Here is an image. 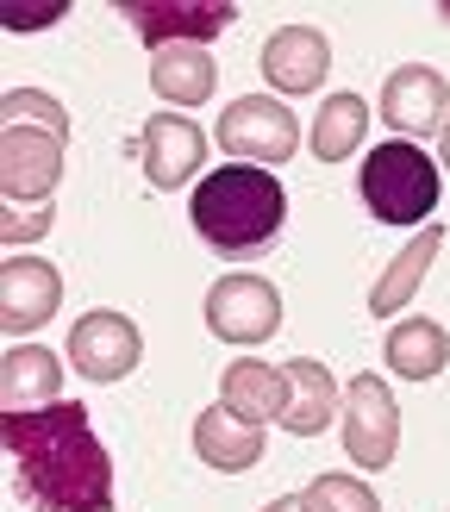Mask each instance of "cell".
<instances>
[{"label": "cell", "instance_id": "cell-27", "mask_svg": "<svg viewBox=\"0 0 450 512\" xmlns=\"http://www.w3.org/2000/svg\"><path fill=\"white\" fill-rule=\"evenodd\" d=\"M438 150H444V163H450V119H444V132H438Z\"/></svg>", "mask_w": 450, "mask_h": 512}, {"label": "cell", "instance_id": "cell-26", "mask_svg": "<svg viewBox=\"0 0 450 512\" xmlns=\"http://www.w3.org/2000/svg\"><path fill=\"white\" fill-rule=\"evenodd\" d=\"M263 512H307V500H300V494H282V500H269Z\"/></svg>", "mask_w": 450, "mask_h": 512}, {"label": "cell", "instance_id": "cell-22", "mask_svg": "<svg viewBox=\"0 0 450 512\" xmlns=\"http://www.w3.org/2000/svg\"><path fill=\"white\" fill-rule=\"evenodd\" d=\"M300 500H307V512H382L375 488L357 481V475H319Z\"/></svg>", "mask_w": 450, "mask_h": 512}, {"label": "cell", "instance_id": "cell-24", "mask_svg": "<svg viewBox=\"0 0 450 512\" xmlns=\"http://www.w3.org/2000/svg\"><path fill=\"white\" fill-rule=\"evenodd\" d=\"M50 219H57V207H7V213H0V238H7V244H25V238L50 232Z\"/></svg>", "mask_w": 450, "mask_h": 512}, {"label": "cell", "instance_id": "cell-18", "mask_svg": "<svg viewBox=\"0 0 450 512\" xmlns=\"http://www.w3.org/2000/svg\"><path fill=\"white\" fill-rule=\"evenodd\" d=\"M219 69L207 57V44H175V50H157L150 57V88H157L169 107H200L213 94Z\"/></svg>", "mask_w": 450, "mask_h": 512}, {"label": "cell", "instance_id": "cell-11", "mask_svg": "<svg viewBox=\"0 0 450 512\" xmlns=\"http://www.w3.org/2000/svg\"><path fill=\"white\" fill-rule=\"evenodd\" d=\"M332 69V44H325L319 25H282L263 44V75L275 94H313Z\"/></svg>", "mask_w": 450, "mask_h": 512}, {"label": "cell", "instance_id": "cell-21", "mask_svg": "<svg viewBox=\"0 0 450 512\" xmlns=\"http://www.w3.org/2000/svg\"><path fill=\"white\" fill-rule=\"evenodd\" d=\"M363 125H369V107H363V100H357V94H332V100L313 113V138H307L313 157H319V163H344L350 150L363 144Z\"/></svg>", "mask_w": 450, "mask_h": 512}, {"label": "cell", "instance_id": "cell-16", "mask_svg": "<svg viewBox=\"0 0 450 512\" xmlns=\"http://www.w3.org/2000/svg\"><path fill=\"white\" fill-rule=\"evenodd\" d=\"M338 413V381L325 363H313V356H294L288 363V406H282V425L294 431V438H319L325 425H332Z\"/></svg>", "mask_w": 450, "mask_h": 512}, {"label": "cell", "instance_id": "cell-20", "mask_svg": "<svg viewBox=\"0 0 450 512\" xmlns=\"http://www.w3.org/2000/svg\"><path fill=\"white\" fill-rule=\"evenodd\" d=\"M388 363L407 375V381H432L450 363V338L438 319H400L388 331Z\"/></svg>", "mask_w": 450, "mask_h": 512}, {"label": "cell", "instance_id": "cell-23", "mask_svg": "<svg viewBox=\"0 0 450 512\" xmlns=\"http://www.w3.org/2000/svg\"><path fill=\"white\" fill-rule=\"evenodd\" d=\"M0 113H7V125H38V132L69 138V113H63V100H57V94L13 88V94H0Z\"/></svg>", "mask_w": 450, "mask_h": 512}, {"label": "cell", "instance_id": "cell-5", "mask_svg": "<svg viewBox=\"0 0 450 512\" xmlns=\"http://www.w3.org/2000/svg\"><path fill=\"white\" fill-rule=\"evenodd\" d=\"M282 325V294L263 275H219L207 288V331L225 344H263Z\"/></svg>", "mask_w": 450, "mask_h": 512}, {"label": "cell", "instance_id": "cell-28", "mask_svg": "<svg viewBox=\"0 0 450 512\" xmlns=\"http://www.w3.org/2000/svg\"><path fill=\"white\" fill-rule=\"evenodd\" d=\"M438 13H444V19H450V0H444V7H438Z\"/></svg>", "mask_w": 450, "mask_h": 512}, {"label": "cell", "instance_id": "cell-19", "mask_svg": "<svg viewBox=\"0 0 450 512\" xmlns=\"http://www.w3.org/2000/svg\"><path fill=\"white\" fill-rule=\"evenodd\" d=\"M438 250H444V232H438V225H419V238H413L407 250H400L394 263L382 269V281L369 288V313H382V319H388V313H400V306H407V300L419 294L425 269L438 263Z\"/></svg>", "mask_w": 450, "mask_h": 512}, {"label": "cell", "instance_id": "cell-25", "mask_svg": "<svg viewBox=\"0 0 450 512\" xmlns=\"http://www.w3.org/2000/svg\"><path fill=\"white\" fill-rule=\"evenodd\" d=\"M63 13H69L63 0H50V7H7V13H0V19H7L13 32H38V25H57Z\"/></svg>", "mask_w": 450, "mask_h": 512}, {"label": "cell", "instance_id": "cell-8", "mask_svg": "<svg viewBox=\"0 0 450 512\" xmlns=\"http://www.w3.org/2000/svg\"><path fill=\"white\" fill-rule=\"evenodd\" d=\"M400 450V413L382 375H357L350 381V406H344V456L357 469H388Z\"/></svg>", "mask_w": 450, "mask_h": 512}, {"label": "cell", "instance_id": "cell-15", "mask_svg": "<svg viewBox=\"0 0 450 512\" xmlns=\"http://www.w3.org/2000/svg\"><path fill=\"white\" fill-rule=\"evenodd\" d=\"M194 450H200L207 469L244 475V469L263 463V425H244L238 413H225V406H207V413L194 419Z\"/></svg>", "mask_w": 450, "mask_h": 512}, {"label": "cell", "instance_id": "cell-3", "mask_svg": "<svg viewBox=\"0 0 450 512\" xmlns=\"http://www.w3.org/2000/svg\"><path fill=\"white\" fill-rule=\"evenodd\" d=\"M363 200L382 225H425L438 213V163L419 144H375L363 157Z\"/></svg>", "mask_w": 450, "mask_h": 512}, {"label": "cell", "instance_id": "cell-9", "mask_svg": "<svg viewBox=\"0 0 450 512\" xmlns=\"http://www.w3.org/2000/svg\"><path fill=\"white\" fill-rule=\"evenodd\" d=\"M138 356H144L138 325L125 313H113V306H94V313L75 319V331H69V363L88 381H125L138 369Z\"/></svg>", "mask_w": 450, "mask_h": 512}, {"label": "cell", "instance_id": "cell-14", "mask_svg": "<svg viewBox=\"0 0 450 512\" xmlns=\"http://www.w3.org/2000/svg\"><path fill=\"white\" fill-rule=\"evenodd\" d=\"M63 394V356L44 344H19L0 356V406L7 413H38V406H57Z\"/></svg>", "mask_w": 450, "mask_h": 512}, {"label": "cell", "instance_id": "cell-4", "mask_svg": "<svg viewBox=\"0 0 450 512\" xmlns=\"http://www.w3.org/2000/svg\"><path fill=\"white\" fill-rule=\"evenodd\" d=\"M219 144H225V157L263 169V163H288L300 150V125H294V113L282 100L244 94V100H232V107L219 113Z\"/></svg>", "mask_w": 450, "mask_h": 512}, {"label": "cell", "instance_id": "cell-17", "mask_svg": "<svg viewBox=\"0 0 450 512\" xmlns=\"http://www.w3.org/2000/svg\"><path fill=\"white\" fill-rule=\"evenodd\" d=\"M219 394H225V413H238L244 425H269V419H282V406H288V369L232 363L219 375Z\"/></svg>", "mask_w": 450, "mask_h": 512}, {"label": "cell", "instance_id": "cell-10", "mask_svg": "<svg viewBox=\"0 0 450 512\" xmlns=\"http://www.w3.org/2000/svg\"><path fill=\"white\" fill-rule=\"evenodd\" d=\"M444 113H450V88L438 69L425 63H400L388 82H382V119L407 138H425V132H444Z\"/></svg>", "mask_w": 450, "mask_h": 512}, {"label": "cell", "instance_id": "cell-6", "mask_svg": "<svg viewBox=\"0 0 450 512\" xmlns=\"http://www.w3.org/2000/svg\"><path fill=\"white\" fill-rule=\"evenodd\" d=\"M119 13L132 19V32H138L150 50L207 44V38H219L225 25L238 19V7H232V0H125Z\"/></svg>", "mask_w": 450, "mask_h": 512}, {"label": "cell", "instance_id": "cell-12", "mask_svg": "<svg viewBox=\"0 0 450 512\" xmlns=\"http://www.w3.org/2000/svg\"><path fill=\"white\" fill-rule=\"evenodd\" d=\"M207 163V138H200V125L182 119V113H157L144 125V175L150 188H182L188 175Z\"/></svg>", "mask_w": 450, "mask_h": 512}, {"label": "cell", "instance_id": "cell-2", "mask_svg": "<svg viewBox=\"0 0 450 512\" xmlns=\"http://www.w3.org/2000/svg\"><path fill=\"white\" fill-rule=\"evenodd\" d=\"M188 219H194L200 244H213L219 256H257V250L275 244V232H282L288 194L257 163H225L213 175H200Z\"/></svg>", "mask_w": 450, "mask_h": 512}, {"label": "cell", "instance_id": "cell-13", "mask_svg": "<svg viewBox=\"0 0 450 512\" xmlns=\"http://www.w3.org/2000/svg\"><path fill=\"white\" fill-rule=\"evenodd\" d=\"M63 300V275L38 263V256H13L7 269H0V325L7 331H32L57 313Z\"/></svg>", "mask_w": 450, "mask_h": 512}, {"label": "cell", "instance_id": "cell-7", "mask_svg": "<svg viewBox=\"0 0 450 512\" xmlns=\"http://www.w3.org/2000/svg\"><path fill=\"white\" fill-rule=\"evenodd\" d=\"M63 182V138L57 132H38V125H7L0 132V194L25 207V200H44L57 194Z\"/></svg>", "mask_w": 450, "mask_h": 512}, {"label": "cell", "instance_id": "cell-1", "mask_svg": "<svg viewBox=\"0 0 450 512\" xmlns=\"http://www.w3.org/2000/svg\"><path fill=\"white\" fill-rule=\"evenodd\" d=\"M0 444L13 456L19 500L38 512H107L113 506V456L94 438L82 400H57L38 413H7Z\"/></svg>", "mask_w": 450, "mask_h": 512}]
</instances>
